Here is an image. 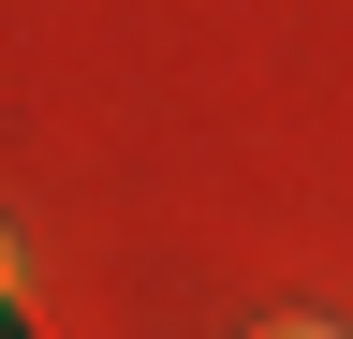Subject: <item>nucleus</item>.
<instances>
[{"instance_id": "nucleus-1", "label": "nucleus", "mask_w": 353, "mask_h": 339, "mask_svg": "<svg viewBox=\"0 0 353 339\" xmlns=\"http://www.w3.org/2000/svg\"><path fill=\"white\" fill-rule=\"evenodd\" d=\"M265 339H339V325H309V310H294V325H265Z\"/></svg>"}, {"instance_id": "nucleus-2", "label": "nucleus", "mask_w": 353, "mask_h": 339, "mask_svg": "<svg viewBox=\"0 0 353 339\" xmlns=\"http://www.w3.org/2000/svg\"><path fill=\"white\" fill-rule=\"evenodd\" d=\"M0 295H15V236H0Z\"/></svg>"}]
</instances>
